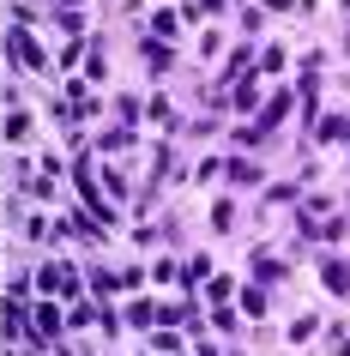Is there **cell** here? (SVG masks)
I'll list each match as a JSON object with an SVG mask.
<instances>
[{"instance_id": "obj_1", "label": "cell", "mask_w": 350, "mask_h": 356, "mask_svg": "<svg viewBox=\"0 0 350 356\" xmlns=\"http://www.w3.org/2000/svg\"><path fill=\"white\" fill-rule=\"evenodd\" d=\"M326 290H338V296L350 290V260H326Z\"/></svg>"}, {"instance_id": "obj_2", "label": "cell", "mask_w": 350, "mask_h": 356, "mask_svg": "<svg viewBox=\"0 0 350 356\" xmlns=\"http://www.w3.org/2000/svg\"><path fill=\"white\" fill-rule=\"evenodd\" d=\"M42 290H73V272L67 266H42Z\"/></svg>"}, {"instance_id": "obj_3", "label": "cell", "mask_w": 350, "mask_h": 356, "mask_svg": "<svg viewBox=\"0 0 350 356\" xmlns=\"http://www.w3.org/2000/svg\"><path fill=\"white\" fill-rule=\"evenodd\" d=\"M61 332V314H55V308H42V314H37V338H55Z\"/></svg>"}, {"instance_id": "obj_4", "label": "cell", "mask_w": 350, "mask_h": 356, "mask_svg": "<svg viewBox=\"0 0 350 356\" xmlns=\"http://www.w3.org/2000/svg\"><path fill=\"white\" fill-rule=\"evenodd\" d=\"M230 175H236L241 188H254V181H260V169H254V163H230Z\"/></svg>"}]
</instances>
